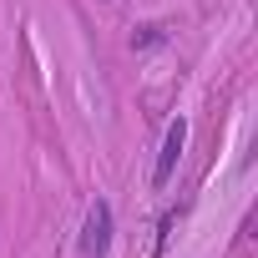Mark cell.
Masks as SVG:
<instances>
[{
    "mask_svg": "<svg viewBox=\"0 0 258 258\" xmlns=\"http://www.w3.org/2000/svg\"><path fill=\"white\" fill-rule=\"evenodd\" d=\"M111 233H116L111 203L96 198V203L86 208V223H81V258H106V253H111Z\"/></svg>",
    "mask_w": 258,
    "mask_h": 258,
    "instance_id": "1",
    "label": "cell"
},
{
    "mask_svg": "<svg viewBox=\"0 0 258 258\" xmlns=\"http://www.w3.org/2000/svg\"><path fill=\"white\" fill-rule=\"evenodd\" d=\"M182 147H187V116H172L167 121V137H162V152L152 162V187H167L177 162H182Z\"/></svg>",
    "mask_w": 258,
    "mask_h": 258,
    "instance_id": "2",
    "label": "cell"
},
{
    "mask_svg": "<svg viewBox=\"0 0 258 258\" xmlns=\"http://www.w3.org/2000/svg\"><path fill=\"white\" fill-rule=\"evenodd\" d=\"M157 41H162V31H157V26H142V31L132 36V46H157Z\"/></svg>",
    "mask_w": 258,
    "mask_h": 258,
    "instance_id": "3",
    "label": "cell"
}]
</instances>
